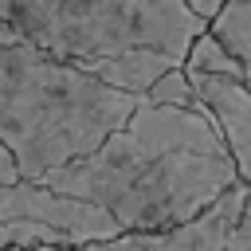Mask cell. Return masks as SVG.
<instances>
[{
	"mask_svg": "<svg viewBox=\"0 0 251 251\" xmlns=\"http://www.w3.org/2000/svg\"><path fill=\"white\" fill-rule=\"evenodd\" d=\"M235 165L212 110L165 106L145 94L90 153L51 169L39 184L106 208L122 231H161L235 184Z\"/></svg>",
	"mask_w": 251,
	"mask_h": 251,
	"instance_id": "6da1fadb",
	"label": "cell"
},
{
	"mask_svg": "<svg viewBox=\"0 0 251 251\" xmlns=\"http://www.w3.org/2000/svg\"><path fill=\"white\" fill-rule=\"evenodd\" d=\"M137 98L35 43H0V145L24 180L90 153Z\"/></svg>",
	"mask_w": 251,
	"mask_h": 251,
	"instance_id": "7a4b0ae2",
	"label": "cell"
},
{
	"mask_svg": "<svg viewBox=\"0 0 251 251\" xmlns=\"http://www.w3.org/2000/svg\"><path fill=\"white\" fill-rule=\"evenodd\" d=\"M204 27L208 20L196 16L188 0H67L35 47L71 63L118 55L126 47H153L184 63L188 43Z\"/></svg>",
	"mask_w": 251,
	"mask_h": 251,
	"instance_id": "3957f363",
	"label": "cell"
},
{
	"mask_svg": "<svg viewBox=\"0 0 251 251\" xmlns=\"http://www.w3.org/2000/svg\"><path fill=\"white\" fill-rule=\"evenodd\" d=\"M184 75L192 82V94L212 110L224 133V145L231 153L235 176L251 188V86L231 75H208V71H188V67Z\"/></svg>",
	"mask_w": 251,
	"mask_h": 251,
	"instance_id": "277c9868",
	"label": "cell"
},
{
	"mask_svg": "<svg viewBox=\"0 0 251 251\" xmlns=\"http://www.w3.org/2000/svg\"><path fill=\"white\" fill-rule=\"evenodd\" d=\"M243 196H247V184L235 180L212 204H204L196 216H188L173 227H161V231H129V239L141 251H224L227 227H231Z\"/></svg>",
	"mask_w": 251,
	"mask_h": 251,
	"instance_id": "5b68a950",
	"label": "cell"
},
{
	"mask_svg": "<svg viewBox=\"0 0 251 251\" xmlns=\"http://www.w3.org/2000/svg\"><path fill=\"white\" fill-rule=\"evenodd\" d=\"M78 67H86L90 75H98L102 82L118 86V90H129V94H145L157 75H165L169 67H180L176 59H169L165 51H153V47H126L118 55H102V59H82Z\"/></svg>",
	"mask_w": 251,
	"mask_h": 251,
	"instance_id": "8992f818",
	"label": "cell"
},
{
	"mask_svg": "<svg viewBox=\"0 0 251 251\" xmlns=\"http://www.w3.org/2000/svg\"><path fill=\"white\" fill-rule=\"evenodd\" d=\"M208 31L251 71V0H224L208 20Z\"/></svg>",
	"mask_w": 251,
	"mask_h": 251,
	"instance_id": "52a82bcc",
	"label": "cell"
},
{
	"mask_svg": "<svg viewBox=\"0 0 251 251\" xmlns=\"http://www.w3.org/2000/svg\"><path fill=\"white\" fill-rule=\"evenodd\" d=\"M180 67H188V71H208V75H231V78H243V63L204 27L192 43H188V51H184V63Z\"/></svg>",
	"mask_w": 251,
	"mask_h": 251,
	"instance_id": "ba28073f",
	"label": "cell"
},
{
	"mask_svg": "<svg viewBox=\"0 0 251 251\" xmlns=\"http://www.w3.org/2000/svg\"><path fill=\"white\" fill-rule=\"evenodd\" d=\"M67 0H0V16L27 39V43H35L39 35H43V27L51 24V16L63 8Z\"/></svg>",
	"mask_w": 251,
	"mask_h": 251,
	"instance_id": "9c48e42d",
	"label": "cell"
},
{
	"mask_svg": "<svg viewBox=\"0 0 251 251\" xmlns=\"http://www.w3.org/2000/svg\"><path fill=\"white\" fill-rule=\"evenodd\" d=\"M149 102H165V106H196L192 82L184 75V67H169L165 75H157V82L145 90Z\"/></svg>",
	"mask_w": 251,
	"mask_h": 251,
	"instance_id": "30bf717a",
	"label": "cell"
},
{
	"mask_svg": "<svg viewBox=\"0 0 251 251\" xmlns=\"http://www.w3.org/2000/svg\"><path fill=\"white\" fill-rule=\"evenodd\" d=\"M4 251H141L129 231L114 235V239H90V243H39V247H4Z\"/></svg>",
	"mask_w": 251,
	"mask_h": 251,
	"instance_id": "8fae6325",
	"label": "cell"
},
{
	"mask_svg": "<svg viewBox=\"0 0 251 251\" xmlns=\"http://www.w3.org/2000/svg\"><path fill=\"white\" fill-rule=\"evenodd\" d=\"M224 251H251V188H247V196H243V204H239V212L227 227Z\"/></svg>",
	"mask_w": 251,
	"mask_h": 251,
	"instance_id": "7c38bea8",
	"label": "cell"
},
{
	"mask_svg": "<svg viewBox=\"0 0 251 251\" xmlns=\"http://www.w3.org/2000/svg\"><path fill=\"white\" fill-rule=\"evenodd\" d=\"M220 4H224V0H188V8H192L196 16H204V20H212V16L220 12Z\"/></svg>",
	"mask_w": 251,
	"mask_h": 251,
	"instance_id": "4fadbf2b",
	"label": "cell"
},
{
	"mask_svg": "<svg viewBox=\"0 0 251 251\" xmlns=\"http://www.w3.org/2000/svg\"><path fill=\"white\" fill-rule=\"evenodd\" d=\"M0 43H27V39H24V35H20V31H16L4 16H0Z\"/></svg>",
	"mask_w": 251,
	"mask_h": 251,
	"instance_id": "5bb4252c",
	"label": "cell"
},
{
	"mask_svg": "<svg viewBox=\"0 0 251 251\" xmlns=\"http://www.w3.org/2000/svg\"><path fill=\"white\" fill-rule=\"evenodd\" d=\"M243 82H247V86H251V71H243Z\"/></svg>",
	"mask_w": 251,
	"mask_h": 251,
	"instance_id": "9a60e30c",
	"label": "cell"
}]
</instances>
